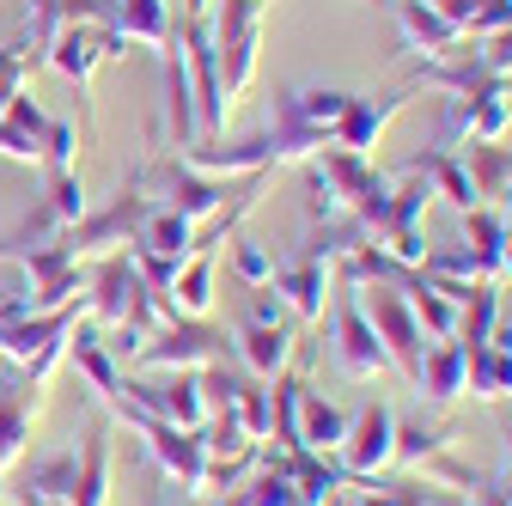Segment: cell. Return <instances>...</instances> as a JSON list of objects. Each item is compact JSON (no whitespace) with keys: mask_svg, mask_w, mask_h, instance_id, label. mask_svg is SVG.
<instances>
[{"mask_svg":"<svg viewBox=\"0 0 512 506\" xmlns=\"http://www.w3.org/2000/svg\"><path fill=\"white\" fill-rule=\"evenodd\" d=\"M153 208H159V196H147L141 177H128L98 214H80L68 232H61V244H68L74 257H92V250H110V244H135V232H141V220Z\"/></svg>","mask_w":512,"mask_h":506,"instance_id":"6da1fadb","label":"cell"},{"mask_svg":"<svg viewBox=\"0 0 512 506\" xmlns=\"http://www.w3.org/2000/svg\"><path fill=\"white\" fill-rule=\"evenodd\" d=\"M226 354H232V336L214 330L208 318H171V324H159L147 336L135 366H147V372H202V366H214Z\"/></svg>","mask_w":512,"mask_h":506,"instance_id":"7a4b0ae2","label":"cell"},{"mask_svg":"<svg viewBox=\"0 0 512 506\" xmlns=\"http://www.w3.org/2000/svg\"><path fill=\"white\" fill-rule=\"evenodd\" d=\"M360 311L372 318V330H378V342H384V354H391V366L415 385V372H421V354H427V330L415 324V311H409V293L403 287H366V299H360Z\"/></svg>","mask_w":512,"mask_h":506,"instance_id":"3957f363","label":"cell"},{"mask_svg":"<svg viewBox=\"0 0 512 506\" xmlns=\"http://www.w3.org/2000/svg\"><path fill=\"white\" fill-rule=\"evenodd\" d=\"M330 305H336V366L354 378V385H372L378 372H391V354H384L372 318L360 311V293L354 287H336Z\"/></svg>","mask_w":512,"mask_h":506,"instance_id":"277c9868","label":"cell"},{"mask_svg":"<svg viewBox=\"0 0 512 506\" xmlns=\"http://www.w3.org/2000/svg\"><path fill=\"white\" fill-rule=\"evenodd\" d=\"M141 183H147V196H159L165 208H177L183 220H196V226H208V220L226 208V183L208 177V171H196V165H183V159L147 165Z\"/></svg>","mask_w":512,"mask_h":506,"instance_id":"5b68a950","label":"cell"},{"mask_svg":"<svg viewBox=\"0 0 512 506\" xmlns=\"http://www.w3.org/2000/svg\"><path fill=\"white\" fill-rule=\"evenodd\" d=\"M342 470L348 476H384V470H391L397 464V409L391 403H366L360 415H348V433H342Z\"/></svg>","mask_w":512,"mask_h":506,"instance_id":"8992f818","label":"cell"},{"mask_svg":"<svg viewBox=\"0 0 512 506\" xmlns=\"http://www.w3.org/2000/svg\"><path fill=\"white\" fill-rule=\"evenodd\" d=\"M348 98H354V92H342V86H287V92H275L269 122L330 141V135H336V122H342V110H348Z\"/></svg>","mask_w":512,"mask_h":506,"instance_id":"52a82bcc","label":"cell"},{"mask_svg":"<svg viewBox=\"0 0 512 506\" xmlns=\"http://www.w3.org/2000/svg\"><path fill=\"white\" fill-rule=\"evenodd\" d=\"M269 287L287 299L293 318L317 324V318H324V305H330V293H336V275H330V263L317 257V250H299V257L275 263V281H269Z\"/></svg>","mask_w":512,"mask_h":506,"instance_id":"ba28073f","label":"cell"},{"mask_svg":"<svg viewBox=\"0 0 512 506\" xmlns=\"http://www.w3.org/2000/svg\"><path fill=\"white\" fill-rule=\"evenodd\" d=\"M415 98V86H397V92H372V98H348V110H342V122H336V135H330V147H348V153H372L378 141H384V129H391V116L403 110Z\"/></svg>","mask_w":512,"mask_h":506,"instance_id":"9c48e42d","label":"cell"},{"mask_svg":"<svg viewBox=\"0 0 512 506\" xmlns=\"http://www.w3.org/2000/svg\"><path fill=\"white\" fill-rule=\"evenodd\" d=\"M397 7V31H403V49H415L421 61H445V55H464V31L445 19L439 7H427V0H391Z\"/></svg>","mask_w":512,"mask_h":506,"instance_id":"30bf717a","label":"cell"},{"mask_svg":"<svg viewBox=\"0 0 512 506\" xmlns=\"http://www.w3.org/2000/svg\"><path fill=\"white\" fill-rule=\"evenodd\" d=\"M31 421H37V385L19 366H7V372H0V470H13L25 458Z\"/></svg>","mask_w":512,"mask_h":506,"instance_id":"8fae6325","label":"cell"},{"mask_svg":"<svg viewBox=\"0 0 512 506\" xmlns=\"http://www.w3.org/2000/svg\"><path fill=\"white\" fill-rule=\"evenodd\" d=\"M147 439V452L159 458V470L177 482V488H202V470H208V446H202V433L196 427H171V421H153L141 427Z\"/></svg>","mask_w":512,"mask_h":506,"instance_id":"7c38bea8","label":"cell"},{"mask_svg":"<svg viewBox=\"0 0 512 506\" xmlns=\"http://www.w3.org/2000/svg\"><path fill=\"white\" fill-rule=\"evenodd\" d=\"M464 385H470V348H464L458 336L427 342L421 372H415V391H421L427 403H452V397H464Z\"/></svg>","mask_w":512,"mask_h":506,"instance_id":"4fadbf2b","label":"cell"},{"mask_svg":"<svg viewBox=\"0 0 512 506\" xmlns=\"http://www.w3.org/2000/svg\"><path fill=\"white\" fill-rule=\"evenodd\" d=\"M43 135H49V116L31 92H13L0 104V153L19 159V165H37L43 159Z\"/></svg>","mask_w":512,"mask_h":506,"instance_id":"5bb4252c","label":"cell"},{"mask_svg":"<svg viewBox=\"0 0 512 506\" xmlns=\"http://www.w3.org/2000/svg\"><path fill=\"white\" fill-rule=\"evenodd\" d=\"M281 470L293 482V506H330L354 482L342 470V458H317V452H281Z\"/></svg>","mask_w":512,"mask_h":506,"instance_id":"9a60e30c","label":"cell"},{"mask_svg":"<svg viewBox=\"0 0 512 506\" xmlns=\"http://www.w3.org/2000/svg\"><path fill=\"white\" fill-rule=\"evenodd\" d=\"M165 122H171V147L189 153L202 141V116H196V86H189V68H183V49L165 43Z\"/></svg>","mask_w":512,"mask_h":506,"instance_id":"2e32d148","label":"cell"},{"mask_svg":"<svg viewBox=\"0 0 512 506\" xmlns=\"http://www.w3.org/2000/svg\"><path fill=\"white\" fill-rule=\"evenodd\" d=\"M232 348H238V360H244V372L250 378H263V385H269V378H281L287 366H293V330L287 324H238V336H232Z\"/></svg>","mask_w":512,"mask_h":506,"instance_id":"e0dca14e","label":"cell"},{"mask_svg":"<svg viewBox=\"0 0 512 506\" xmlns=\"http://www.w3.org/2000/svg\"><path fill=\"white\" fill-rule=\"evenodd\" d=\"M68 360L80 366V378H86L98 397L122 391V366H116V354H110V342H104V324L80 318V324L68 330Z\"/></svg>","mask_w":512,"mask_h":506,"instance_id":"ac0fdd59","label":"cell"},{"mask_svg":"<svg viewBox=\"0 0 512 506\" xmlns=\"http://www.w3.org/2000/svg\"><path fill=\"white\" fill-rule=\"evenodd\" d=\"M49 68L55 74H68L74 86H86L92 80V68L104 61V25H80V19H68V31H61L55 43H49Z\"/></svg>","mask_w":512,"mask_h":506,"instance_id":"d6986e66","label":"cell"},{"mask_svg":"<svg viewBox=\"0 0 512 506\" xmlns=\"http://www.w3.org/2000/svg\"><path fill=\"white\" fill-rule=\"evenodd\" d=\"M415 86L452 92V98H476V92H494V86H506V80H494L482 61H476V49H464V55H445V61H421Z\"/></svg>","mask_w":512,"mask_h":506,"instance_id":"ffe728a7","label":"cell"},{"mask_svg":"<svg viewBox=\"0 0 512 506\" xmlns=\"http://www.w3.org/2000/svg\"><path fill=\"white\" fill-rule=\"evenodd\" d=\"M80 446H61V452H43V458H31V470H25V500H55V506H68L74 500V488H80Z\"/></svg>","mask_w":512,"mask_h":506,"instance_id":"44dd1931","label":"cell"},{"mask_svg":"<svg viewBox=\"0 0 512 506\" xmlns=\"http://www.w3.org/2000/svg\"><path fill=\"white\" fill-rule=\"evenodd\" d=\"M403 293H409V311H415V324L427 330V342H445V336H458V299L445 293L439 281H427L421 269L403 281Z\"/></svg>","mask_w":512,"mask_h":506,"instance_id":"7402d4cb","label":"cell"},{"mask_svg":"<svg viewBox=\"0 0 512 506\" xmlns=\"http://www.w3.org/2000/svg\"><path fill=\"white\" fill-rule=\"evenodd\" d=\"M128 43H147V49H165L177 37V19H171V0H116V19H110Z\"/></svg>","mask_w":512,"mask_h":506,"instance_id":"603a6c76","label":"cell"},{"mask_svg":"<svg viewBox=\"0 0 512 506\" xmlns=\"http://www.w3.org/2000/svg\"><path fill=\"white\" fill-rule=\"evenodd\" d=\"M458 159H464V171H470V183H476L482 202L512 196V147H500V141H464Z\"/></svg>","mask_w":512,"mask_h":506,"instance_id":"cb8c5ba5","label":"cell"},{"mask_svg":"<svg viewBox=\"0 0 512 506\" xmlns=\"http://www.w3.org/2000/svg\"><path fill=\"white\" fill-rule=\"evenodd\" d=\"M342 433H348V415H342L330 397L305 391V409H299V452L336 458V452H342Z\"/></svg>","mask_w":512,"mask_h":506,"instance_id":"d4e9b609","label":"cell"},{"mask_svg":"<svg viewBox=\"0 0 512 506\" xmlns=\"http://www.w3.org/2000/svg\"><path fill=\"white\" fill-rule=\"evenodd\" d=\"M135 244L159 250V257H171V263H189V257H196V220H183L177 208H165V202H159V208L141 220Z\"/></svg>","mask_w":512,"mask_h":506,"instance_id":"484cf974","label":"cell"},{"mask_svg":"<svg viewBox=\"0 0 512 506\" xmlns=\"http://www.w3.org/2000/svg\"><path fill=\"white\" fill-rule=\"evenodd\" d=\"M165 299H171L177 318H208V311H214V257H208V250H196V257L177 269Z\"/></svg>","mask_w":512,"mask_h":506,"instance_id":"4316f807","label":"cell"},{"mask_svg":"<svg viewBox=\"0 0 512 506\" xmlns=\"http://www.w3.org/2000/svg\"><path fill=\"white\" fill-rule=\"evenodd\" d=\"M421 171H427V183H433V196H445V202H452L458 214L482 208L476 183H470V171H464V159H458L452 147H433V153H421Z\"/></svg>","mask_w":512,"mask_h":506,"instance_id":"83f0119b","label":"cell"},{"mask_svg":"<svg viewBox=\"0 0 512 506\" xmlns=\"http://www.w3.org/2000/svg\"><path fill=\"white\" fill-rule=\"evenodd\" d=\"M500 311H506L500 287H494V281H476V287L458 299V342H464V348H482V342L494 336V324H500Z\"/></svg>","mask_w":512,"mask_h":506,"instance_id":"f1b7e54d","label":"cell"},{"mask_svg":"<svg viewBox=\"0 0 512 506\" xmlns=\"http://www.w3.org/2000/svg\"><path fill=\"white\" fill-rule=\"evenodd\" d=\"M452 427L433 415H397V464H427L433 452H452Z\"/></svg>","mask_w":512,"mask_h":506,"instance_id":"f546056e","label":"cell"},{"mask_svg":"<svg viewBox=\"0 0 512 506\" xmlns=\"http://www.w3.org/2000/svg\"><path fill=\"white\" fill-rule=\"evenodd\" d=\"M464 397H482V403L512 397V354L506 348H494V342L470 348V385H464Z\"/></svg>","mask_w":512,"mask_h":506,"instance_id":"4dcf8cb0","label":"cell"},{"mask_svg":"<svg viewBox=\"0 0 512 506\" xmlns=\"http://www.w3.org/2000/svg\"><path fill=\"white\" fill-rule=\"evenodd\" d=\"M220 506H293V482H287V470H281V452L263 458V470L244 476L232 494H220Z\"/></svg>","mask_w":512,"mask_h":506,"instance_id":"1f68e13d","label":"cell"},{"mask_svg":"<svg viewBox=\"0 0 512 506\" xmlns=\"http://www.w3.org/2000/svg\"><path fill=\"white\" fill-rule=\"evenodd\" d=\"M68 506H110V433L86 439V458H80V488Z\"/></svg>","mask_w":512,"mask_h":506,"instance_id":"d6a6232c","label":"cell"},{"mask_svg":"<svg viewBox=\"0 0 512 506\" xmlns=\"http://www.w3.org/2000/svg\"><path fill=\"white\" fill-rule=\"evenodd\" d=\"M232 415L244 421V433L256 439V446H263V439H275V403H269V385H263V378H250V385L238 391Z\"/></svg>","mask_w":512,"mask_h":506,"instance_id":"836d02e7","label":"cell"},{"mask_svg":"<svg viewBox=\"0 0 512 506\" xmlns=\"http://www.w3.org/2000/svg\"><path fill=\"white\" fill-rule=\"evenodd\" d=\"M275 263H281V257H275L263 238H238V244H232V275H238L244 287H269V281H275Z\"/></svg>","mask_w":512,"mask_h":506,"instance_id":"e575fe53","label":"cell"},{"mask_svg":"<svg viewBox=\"0 0 512 506\" xmlns=\"http://www.w3.org/2000/svg\"><path fill=\"white\" fill-rule=\"evenodd\" d=\"M196 378H202V397H208V409H232V403H238V391L250 385V378H244V372H232L226 360H214V366H202Z\"/></svg>","mask_w":512,"mask_h":506,"instance_id":"d590c367","label":"cell"},{"mask_svg":"<svg viewBox=\"0 0 512 506\" xmlns=\"http://www.w3.org/2000/svg\"><path fill=\"white\" fill-rule=\"evenodd\" d=\"M74 153H80L74 122H49V135H43V159H49L55 171H80V165H74Z\"/></svg>","mask_w":512,"mask_h":506,"instance_id":"8d00e7d4","label":"cell"},{"mask_svg":"<svg viewBox=\"0 0 512 506\" xmlns=\"http://www.w3.org/2000/svg\"><path fill=\"white\" fill-rule=\"evenodd\" d=\"M470 49H476V61H482L494 80H512V31H494V37H482Z\"/></svg>","mask_w":512,"mask_h":506,"instance_id":"74e56055","label":"cell"},{"mask_svg":"<svg viewBox=\"0 0 512 506\" xmlns=\"http://www.w3.org/2000/svg\"><path fill=\"white\" fill-rule=\"evenodd\" d=\"M250 324H287V299L275 287H250Z\"/></svg>","mask_w":512,"mask_h":506,"instance_id":"f35d334b","label":"cell"},{"mask_svg":"<svg viewBox=\"0 0 512 506\" xmlns=\"http://www.w3.org/2000/svg\"><path fill=\"white\" fill-rule=\"evenodd\" d=\"M354 500H360V506H403V494H397V482H372V476H366V488H360Z\"/></svg>","mask_w":512,"mask_h":506,"instance_id":"ab89813d","label":"cell"},{"mask_svg":"<svg viewBox=\"0 0 512 506\" xmlns=\"http://www.w3.org/2000/svg\"><path fill=\"white\" fill-rule=\"evenodd\" d=\"M427 7H439V13H445V19H452V25H458V31H464V25H470V13H476V7H482V0H427Z\"/></svg>","mask_w":512,"mask_h":506,"instance_id":"60d3db41","label":"cell"},{"mask_svg":"<svg viewBox=\"0 0 512 506\" xmlns=\"http://www.w3.org/2000/svg\"><path fill=\"white\" fill-rule=\"evenodd\" d=\"M476 506H512V500H506L494 482H482V488H476Z\"/></svg>","mask_w":512,"mask_h":506,"instance_id":"b9f144b4","label":"cell"},{"mask_svg":"<svg viewBox=\"0 0 512 506\" xmlns=\"http://www.w3.org/2000/svg\"><path fill=\"white\" fill-rule=\"evenodd\" d=\"M494 488H500V494L512 500V446H506V470H500V482H494Z\"/></svg>","mask_w":512,"mask_h":506,"instance_id":"7bdbcfd3","label":"cell"},{"mask_svg":"<svg viewBox=\"0 0 512 506\" xmlns=\"http://www.w3.org/2000/svg\"><path fill=\"white\" fill-rule=\"evenodd\" d=\"M330 506H360V500H354V494H336V500H330Z\"/></svg>","mask_w":512,"mask_h":506,"instance_id":"ee69618b","label":"cell"}]
</instances>
